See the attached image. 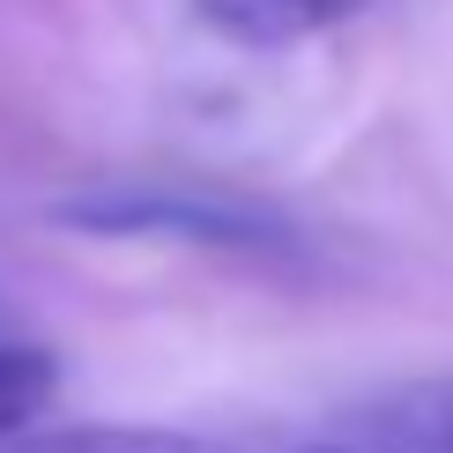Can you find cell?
<instances>
[{"label":"cell","mask_w":453,"mask_h":453,"mask_svg":"<svg viewBox=\"0 0 453 453\" xmlns=\"http://www.w3.org/2000/svg\"><path fill=\"white\" fill-rule=\"evenodd\" d=\"M67 231H97V238H172L201 245V253H238L260 268L305 260L290 216L253 209V201H216V194H82L60 209Z\"/></svg>","instance_id":"cell-1"},{"label":"cell","mask_w":453,"mask_h":453,"mask_svg":"<svg viewBox=\"0 0 453 453\" xmlns=\"http://www.w3.org/2000/svg\"><path fill=\"white\" fill-rule=\"evenodd\" d=\"M52 394H60V365H52V349H37V342H0V446L45 417Z\"/></svg>","instance_id":"cell-5"},{"label":"cell","mask_w":453,"mask_h":453,"mask_svg":"<svg viewBox=\"0 0 453 453\" xmlns=\"http://www.w3.org/2000/svg\"><path fill=\"white\" fill-rule=\"evenodd\" d=\"M201 23L238 37V45H297V37H319L334 23H349L372 0H194Z\"/></svg>","instance_id":"cell-2"},{"label":"cell","mask_w":453,"mask_h":453,"mask_svg":"<svg viewBox=\"0 0 453 453\" xmlns=\"http://www.w3.org/2000/svg\"><path fill=\"white\" fill-rule=\"evenodd\" d=\"M312 453H357V446H312Z\"/></svg>","instance_id":"cell-6"},{"label":"cell","mask_w":453,"mask_h":453,"mask_svg":"<svg viewBox=\"0 0 453 453\" xmlns=\"http://www.w3.org/2000/svg\"><path fill=\"white\" fill-rule=\"evenodd\" d=\"M8 453H238V446L179 424H60V431H15Z\"/></svg>","instance_id":"cell-4"},{"label":"cell","mask_w":453,"mask_h":453,"mask_svg":"<svg viewBox=\"0 0 453 453\" xmlns=\"http://www.w3.org/2000/svg\"><path fill=\"white\" fill-rule=\"evenodd\" d=\"M357 431H372L387 453H453V372L365 402L357 409Z\"/></svg>","instance_id":"cell-3"}]
</instances>
